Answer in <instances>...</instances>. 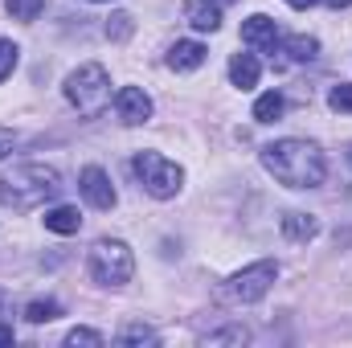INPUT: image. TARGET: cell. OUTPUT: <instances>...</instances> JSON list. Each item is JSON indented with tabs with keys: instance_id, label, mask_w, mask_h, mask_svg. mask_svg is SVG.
<instances>
[{
	"instance_id": "13",
	"label": "cell",
	"mask_w": 352,
	"mask_h": 348,
	"mask_svg": "<svg viewBox=\"0 0 352 348\" xmlns=\"http://www.w3.org/2000/svg\"><path fill=\"white\" fill-rule=\"evenodd\" d=\"M201 62H205V45L201 41H176L173 50H168V66L180 70V74L184 70H197Z\"/></svg>"
},
{
	"instance_id": "7",
	"label": "cell",
	"mask_w": 352,
	"mask_h": 348,
	"mask_svg": "<svg viewBox=\"0 0 352 348\" xmlns=\"http://www.w3.org/2000/svg\"><path fill=\"white\" fill-rule=\"evenodd\" d=\"M78 188H82V197H87L90 209H115V184H111V176L102 173V168H82V176H78Z\"/></svg>"
},
{
	"instance_id": "5",
	"label": "cell",
	"mask_w": 352,
	"mask_h": 348,
	"mask_svg": "<svg viewBox=\"0 0 352 348\" xmlns=\"http://www.w3.org/2000/svg\"><path fill=\"white\" fill-rule=\"evenodd\" d=\"M131 168L140 176V184L156 197V201H168L180 193V184H184V168L168 160V156H160V152H135V160H131Z\"/></svg>"
},
{
	"instance_id": "6",
	"label": "cell",
	"mask_w": 352,
	"mask_h": 348,
	"mask_svg": "<svg viewBox=\"0 0 352 348\" xmlns=\"http://www.w3.org/2000/svg\"><path fill=\"white\" fill-rule=\"evenodd\" d=\"M274 279H278V262L263 259V262H254V266H246V270H238L217 295H221L226 303H258L266 291H270Z\"/></svg>"
},
{
	"instance_id": "11",
	"label": "cell",
	"mask_w": 352,
	"mask_h": 348,
	"mask_svg": "<svg viewBox=\"0 0 352 348\" xmlns=\"http://www.w3.org/2000/svg\"><path fill=\"white\" fill-rule=\"evenodd\" d=\"M258 74H263V66H258V58L254 54H234L230 58V83L242 90L258 87Z\"/></svg>"
},
{
	"instance_id": "9",
	"label": "cell",
	"mask_w": 352,
	"mask_h": 348,
	"mask_svg": "<svg viewBox=\"0 0 352 348\" xmlns=\"http://www.w3.org/2000/svg\"><path fill=\"white\" fill-rule=\"evenodd\" d=\"M115 111H119V119L127 127H140V123L152 119V98L140 87H119L115 90Z\"/></svg>"
},
{
	"instance_id": "30",
	"label": "cell",
	"mask_w": 352,
	"mask_h": 348,
	"mask_svg": "<svg viewBox=\"0 0 352 348\" xmlns=\"http://www.w3.org/2000/svg\"><path fill=\"white\" fill-rule=\"evenodd\" d=\"M349 164H352V148H349Z\"/></svg>"
},
{
	"instance_id": "3",
	"label": "cell",
	"mask_w": 352,
	"mask_h": 348,
	"mask_svg": "<svg viewBox=\"0 0 352 348\" xmlns=\"http://www.w3.org/2000/svg\"><path fill=\"white\" fill-rule=\"evenodd\" d=\"M66 98L78 115L87 119H98L107 107H111V74L98 66V62H87L78 66L70 78H66Z\"/></svg>"
},
{
	"instance_id": "10",
	"label": "cell",
	"mask_w": 352,
	"mask_h": 348,
	"mask_svg": "<svg viewBox=\"0 0 352 348\" xmlns=\"http://www.w3.org/2000/svg\"><path fill=\"white\" fill-rule=\"evenodd\" d=\"M184 21L197 33H213L221 25V0H188L184 4Z\"/></svg>"
},
{
	"instance_id": "21",
	"label": "cell",
	"mask_w": 352,
	"mask_h": 348,
	"mask_svg": "<svg viewBox=\"0 0 352 348\" xmlns=\"http://www.w3.org/2000/svg\"><path fill=\"white\" fill-rule=\"evenodd\" d=\"M16 58H21V50H16L12 41H4V37H0V83L16 70Z\"/></svg>"
},
{
	"instance_id": "29",
	"label": "cell",
	"mask_w": 352,
	"mask_h": 348,
	"mask_svg": "<svg viewBox=\"0 0 352 348\" xmlns=\"http://www.w3.org/2000/svg\"><path fill=\"white\" fill-rule=\"evenodd\" d=\"M90 4H107V0H90Z\"/></svg>"
},
{
	"instance_id": "4",
	"label": "cell",
	"mask_w": 352,
	"mask_h": 348,
	"mask_svg": "<svg viewBox=\"0 0 352 348\" xmlns=\"http://www.w3.org/2000/svg\"><path fill=\"white\" fill-rule=\"evenodd\" d=\"M90 279L94 283H102V287H123V283H131V274H135V254H131V246L127 242H119V238H98L94 246H90Z\"/></svg>"
},
{
	"instance_id": "12",
	"label": "cell",
	"mask_w": 352,
	"mask_h": 348,
	"mask_svg": "<svg viewBox=\"0 0 352 348\" xmlns=\"http://www.w3.org/2000/svg\"><path fill=\"white\" fill-rule=\"evenodd\" d=\"M45 230H54V234H78L82 230V213L74 205H54V209H45Z\"/></svg>"
},
{
	"instance_id": "23",
	"label": "cell",
	"mask_w": 352,
	"mask_h": 348,
	"mask_svg": "<svg viewBox=\"0 0 352 348\" xmlns=\"http://www.w3.org/2000/svg\"><path fill=\"white\" fill-rule=\"evenodd\" d=\"M328 107H332V111H349V115H352V83L332 87V94H328Z\"/></svg>"
},
{
	"instance_id": "18",
	"label": "cell",
	"mask_w": 352,
	"mask_h": 348,
	"mask_svg": "<svg viewBox=\"0 0 352 348\" xmlns=\"http://www.w3.org/2000/svg\"><path fill=\"white\" fill-rule=\"evenodd\" d=\"M41 8H45V0H4V12L12 21H37Z\"/></svg>"
},
{
	"instance_id": "27",
	"label": "cell",
	"mask_w": 352,
	"mask_h": 348,
	"mask_svg": "<svg viewBox=\"0 0 352 348\" xmlns=\"http://www.w3.org/2000/svg\"><path fill=\"white\" fill-rule=\"evenodd\" d=\"M0 345H12V328L8 324H0Z\"/></svg>"
},
{
	"instance_id": "16",
	"label": "cell",
	"mask_w": 352,
	"mask_h": 348,
	"mask_svg": "<svg viewBox=\"0 0 352 348\" xmlns=\"http://www.w3.org/2000/svg\"><path fill=\"white\" fill-rule=\"evenodd\" d=\"M283 111H287V102H283L278 90H266V94H258V102H254V119L258 123H278Z\"/></svg>"
},
{
	"instance_id": "15",
	"label": "cell",
	"mask_w": 352,
	"mask_h": 348,
	"mask_svg": "<svg viewBox=\"0 0 352 348\" xmlns=\"http://www.w3.org/2000/svg\"><path fill=\"white\" fill-rule=\"evenodd\" d=\"M283 54H287L291 62H311V58L320 54V41H316V37H307V33H295V37H287V41H283Z\"/></svg>"
},
{
	"instance_id": "28",
	"label": "cell",
	"mask_w": 352,
	"mask_h": 348,
	"mask_svg": "<svg viewBox=\"0 0 352 348\" xmlns=\"http://www.w3.org/2000/svg\"><path fill=\"white\" fill-rule=\"evenodd\" d=\"M328 4H332V8H349L352 0H328Z\"/></svg>"
},
{
	"instance_id": "17",
	"label": "cell",
	"mask_w": 352,
	"mask_h": 348,
	"mask_svg": "<svg viewBox=\"0 0 352 348\" xmlns=\"http://www.w3.org/2000/svg\"><path fill=\"white\" fill-rule=\"evenodd\" d=\"M62 316V307L54 303V299H33L29 307H25V320L29 324H50V320H58Z\"/></svg>"
},
{
	"instance_id": "24",
	"label": "cell",
	"mask_w": 352,
	"mask_h": 348,
	"mask_svg": "<svg viewBox=\"0 0 352 348\" xmlns=\"http://www.w3.org/2000/svg\"><path fill=\"white\" fill-rule=\"evenodd\" d=\"M127 33H131V17L127 12H115L111 25H107V37H127Z\"/></svg>"
},
{
	"instance_id": "14",
	"label": "cell",
	"mask_w": 352,
	"mask_h": 348,
	"mask_svg": "<svg viewBox=\"0 0 352 348\" xmlns=\"http://www.w3.org/2000/svg\"><path fill=\"white\" fill-rule=\"evenodd\" d=\"M283 234H287L291 242H311V238L320 234V221H316L311 213H287V217H283Z\"/></svg>"
},
{
	"instance_id": "2",
	"label": "cell",
	"mask_w": 352,
	"mask_h": 348,
	"mask_svg": "<svg viewBox=\"0 0 352 348\" xmlns=\"http://www.w3.org/2000/svg\"><path fill=\"white\" fill-rule=\"evenodd\" d=\"M58 193H62V173L50 168V164H12L0 176V205L12 209V213L41 209Z\"/></svg>"
},
{
	"instance_id": "26",
	"label": "cell",
	"mask_w": 352,
	"mask_h": 348,
	"mask_svg": "<svg viewBox=\"0 0 352 348\" xmlns=\"http://www.w3.org/2000/svg\"><path fill=\"white\" fill-rule=\"evenodd\" d=\"M291 8H316V4H324V0H287Z\"/></svg>"
},
{
	"instance_id": "8",
	"label": "cell",
	"mask_w": 352,
	"mask_h": 348,
	"mask_svg": "<svg viewBox=\"0 0 352 348\" xmlns=\"http://www.w3.org/2000/svg\"><path fill=\"white\" fill-rule=\"evenodd\" d=\"M242 41L250 45V50H258V54H274L278 45H283V33H278V25L263 17V12H254L250 21H242Z\"/></svg>"
},
{
	"instance_id": "19",
	"label": "cell",
	"mask_w": 352,
	"mask_h": 348,
	"mask_svg": "<svg viewBox=\"0 0 352 348\" xmlns=\"http://www.w3.org/2000/svg\"><path fill=\"white\" fill-rule=\"evenodd\" d=\"M119 345H156V332L144 324H131L127 332H119Z\"/></svg>"
},
{
	"instance_id": "20",
	"label": "cell",
	"mask_w": 352,
	"mask_h": 348,
	"mask_svg": "<svg viewBox=\"0 0 352 348\" xmlns=\"http://www.w3.org/2000/svg\"><path fill=\"white\" fill-rule=\"evenodd\" d=\"M246 340H250L246 328H226V332H209L205 336V345H246Z\"/></svg>"
},
{
	"instance_id": "22",
	"label": "cell",
	"mask_w": 352,
	"mask_h": 348,
	"mask_svg": "<svg viewBox=\"0 0 352 348\" xmlns=\"http://www.w3.org/2000/svg\"><path fill=\"white\" fill-rule=\"evenodd\" d=\"M98 348L102 345V336H98V332H94V328H74V332H70V336H66V348Z\"/></svg>"
},
{
	"instance_id": "1",
	"label": "cell",
	"mask_w": 352,
	"mask_h": 348,
	"mask_svg": "<svg viewBox=\"0 0 352 348\" xmlns=\"http://www.w3.org/2000/svg\"><path fill=\"white\" fill-rule=\"evenodd\" d=\"M263 164L266 173L274 176L278 184L287 188H320L328 164H324V152L307 140H274L263 148Z\"/></svg>"
},
{
	"instance_id": "25",
	"label": "cell",
	"mask_w": 352,
	"mask_h": 348,
	"mask_svg": "<svg viewBox=\"0 0 352 348\" xmlns=\"http://www.w3.org/2000/svg\"><path fill=\"white\" fill-rule=\"evenodd\" d=\"M12 148H16V135H12L8 127H0V160H4V156H8Z\"/></svg>"
}]
</instances>
